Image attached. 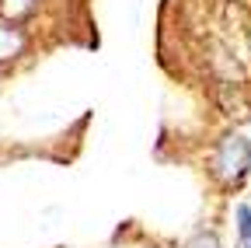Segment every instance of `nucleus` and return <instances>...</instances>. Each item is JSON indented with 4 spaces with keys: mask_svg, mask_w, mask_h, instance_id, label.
I'll list each match as a JSON object with an SVG mask.
<instances>
[{
    "mask_svg": "<svg viewBox=\"0 0 251 248\" xmlns=\"http://www.w3.org/2000/svg\"><path fill=\"white\" fill-rule=\"evenodd\" d=\"M25 49V39L21 32H14V28H0V59H11Z\"/></svg>",
    "mask_w": 251,
    "mask_h": 248,
    "instance_id": "obj_2",
    "label": "nucleus"
},
{
    "mask_svg": "<svg viewBox=\"0 0 251 248\" xmlns=\"http://www.w3.org/2000/svg\"><path fill=\"white\" fill-rule=\"evenodd\" d=\"M237 248H251V241H241V245H237Z\"/></svg>",
    "mask_w": 251,
    "mask_h": 248,
    "instance_id": "obj_5",
    "label": "nucleus"
},
{
    "mask_svg": "<svg viewBox=\"0 0 251 248\" xmlns=\"http://www.w3.org/2000/svg\"><path fill=\"white\" fill-rule=\"evenodd\" d=\"M251 171V143L241 133H230L213 150V175L224 185H241Z\"/></svg>",
    "mask_w": 251,
    "mask_h": 248,
    "instance_id": "obj_1",
    "label": "nucleus"
},
{
    "mask_svg": "<svg viewBox=\"0 0 251 248\" xmlns=\"http://www.w3.org/2000/svg\"><path fill=\"white\" fill-rule=\"evenodd\" d=\"M237 234H241V241H251V206L248 203L237 206Z\"/></svg>",
    "mask_w": 251,
    "mask_h": 248,
    "instance_id": "obj_3",
    "label": "nucleus"
},
{
    "mask_svg": "<svg viewBox=\"0 0 251 248\" xmlns=\"http://www.w3.org/2000/svg\"><path fill=\"white\" fill-rule=\"evenodd\" d=\"M185 248H220V238H216V234H213V231H209V234H206V231H202V234H196V238H192V241H188V245H185Z\"/></svg>",
    "mask_w": 251,
    "mask_h": 248,
    "instance_id": "obj_4",
    "label": "nucleus"
}]
</instances>
